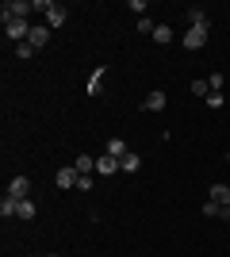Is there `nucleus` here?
<instances>
[{
    "label": "nucleus",
    "instance_id": "nucleus-1",
    "mask_svg": "<svg viewBox=\"0 0 230 257\" xmlns=\"http://www.w3.org/2000/svg\"><path fill=\"white\" fill-rule=\"evenodd\" d=\"M31 4H35V12H43V16H46V27H50V31L69 20L66 4H58V0H31Z\"/></svg>",
    "mask_w": 230,
    "mask_h": 257
},
{
    "label": "nucleus",
    "instance_id": "nucleus-2",
    "mask_svg": "<svg viewBox=\"0 0 230 257\" xmlns=\"http://www.w3.org/2000/svg\"><path fill=\"white\" fill-rule=\"evenodd\" d=\"M27 12H35L31 0H4V8H0V20H27Z\"/></svg>",
    "mask_w": 230,
    "mask_h": 257
},
{
    "label": "nucleus",
    "instance_id": "nucleus-3",
    "mask_svg": "<svg viewBox=\"0 0 230 257\" xmlns=\"http://www.w3.org/2000/svg\"><path fill=\"white\" fill-rule=\"evenodd\" d=\"M4 35H8L12 43L20 46V43H27V35H31V23H27V20H4Z\"/></svg>",
    "mask_w": 230,
    "mask_h": 257
},
{
    "label": "nucleus",
    "instance_id": "nucleus-4",
    "mask_svg": "<svg viewBox=\"0 0 230 257\" xmlns=\"http://www.w3.org/2000/svg\"><path fill=\"white\" fill-rule=\"evenodd\" d=\"M180 43H184L188 50H203V46H207V27H188Z\"/></svg>",
    "mask_w": 230,
    "mask_h": 257
},
{
    "label": "nucleus",
    "instance_id": "nucleus-5",
    "mask_svg": "<svg viewBox=\"0 0 230 257\" xmlns=\"http://www.w3.org/2000/svg\"><path fill=\"white\" fill-rule=\"evenodd\" d=\"M8 196H16V200H31V177H12V181H8Z\"/></svg>",
    "mask_w": 230,
    "mask_h": 257
},
{
    "label": "nucleus",
    "instance_id": "nucleus-6",
    "mask_svg": "<svg viewBox=\"0 0 230 257\" xmlns=\"http://www.w3.org/2000/svg\"><path fill=\"white\" fill-rule=\"evenodd\" d=\"M27 43H31L35 50H43V46L50 43V27H46V23H31V35H27Z\"/></svg>",
    "mask_w": 230,
    "mask_h": 257
},
{
    "label": "nucleus",
    "instance_id": "nucleus-7",
    "mask_svg": "<svg viewBox=\"0 0 230 257\" xmlns=\"http://www.w3.org/2000/svg\"><path fill=\"white\" fill-rule=\"evenodd\" d=\"M77 181H81V173H77L73 165H62V169H58V177H54L58 188H77Z\"/></svg>",
    "mask_w": 230,
    "mask_h": 257
},
{
    "label": "nucleus",
    "instance_id": "nucleus-8",
    "mask_svg": "<svg viewBox=\"0 0 230 257\" xmlns=\"http://www.w3.org/2000/svg\"><path fill=\"white\" fill-rule=\"evenodd\" d=\"M188 27H207L211 31V16H207V8H188Z\"/></svg>",
    "mask_w": 230,
    "mask_h": 257
},
{
    "label": "nucleus",
    "instance_id": "nucleus-9",
    "mask_svg": "<svg viewBox=\"0 0 230 257\" xmlns=\"http://www.w3.org/2000/svg\"><path fill=\"white\" fill-rule=\"evenodd\" d=\"M96 173H100V177H111V173H119V158H111V154L96 158Z\"/></svg>",
    "mask_w": 230,
    "mask_h": 257
},
{
    "label": "nucleus",
    "instance_id": "nucleus-10",
    "mask_svg": "<svg viewBox=\"0 0 230 257\" xmlns=\"http://www.w3.org/2000/svg\"><path fill=\"white\" fill-rule=\"evenodd\" d=\"M211 200H215V204L219 207H230V184H211Z\"/></svg>",
    "mask_w": 230,
    "mask_h": 257
},
{
    "label": "nucleus",
    "instance_id": "nucleus-11",
    "mask_svg": "<svg viewBox=\"0 0 230 257\" xmlns=\"http://www.w3.org/2000/svg\"><path fill=\"white\" fill-rule=\"evenodd\" d=\"M73 169L81 173V177H92V173H96V158H88V154H81V158L73 161Z\"/></svg>",
    "mask_w": 230,
    "mask_h": 257
},
{
    "label": "nucleus",
    "instance_id": "nucleus-12",
    "mask_svg": "<svg viewBox=\"0 0 230 257\" xmlns=\"http://www.w3.org/2000/svg\"><path fill=\"white\" fill-rule=\"evenodd\" d=\"M165 104H169V100H165V92H161V88H157V92H150V96L142 100V107H146V111H161Z\"/></svg>",
    "mask_w": 230,
    "mask_h": 257
},
{
    "label": "nucleus",
    "instance_id": "nucleus-13",
    "mask_svg": "<svg viewBox=\"0 0 230 257\" xmlns=\"http://www.w3.org/2000/svg\"><path fill=\"white\" fill-rule=\"evenodd\" d=\"M150 39H153V43H161V46H165V43H173V27H169V23H157Z\"/></svg>",
    "mask_w": 230,
    "mask_h": 257
},
{
    "label": "nucleus",
    "instance_id": "nucleus-14",
    "mask_svg": "<svg viewBox=\"0 0 230 257\" xmlns=\"http://www.w3.org/2000/svg\"><path fill=\"white\" fill-rule=\"evenodd\" d=\"M16 207H20V200L4 192V200H0V215H4V219H16Z\"/></svg>",
    "mask_w": 230,
    "mask_h": 257
},
{
    "label": "nucleus",
    "instance_id": "nucleus-15",
    "mask_svg": "<svg viewBox=\"0 0 230 257\" xmlns=\"http://www.w3.org/2000/svg\"><path fill=\"white\" fill-rule=\"evenodd\" d=\"M119 169H123V173H138V169H142V158H138V154L131 150V154H127V158L119 161Z\"/></svg>",
    "mask_w": 230,
    "mask_h": 257
},
{
    "label": "nucleus",
    "instance_id": "nucleus-16",
    "mask_svg": "<svg viewBox=\"0 0 230 257\" xmlns=\"http://www.w3.org/2000/svg\"><path fill=\"white\" fill-rule=\"evenodd\" d=\"M108 154H111V158H119V161H123V158H127L131 150H127V142H123V139H111V142H108Z\"/></svg>",
    "mask_w": 230,
    "mask_h": 257
},
{
    "label": "nucleus",
    "instance_id": "nucleus-17",
    "mask_svg": "<svg viewBox=\"0 0 230 257\" xmlns=\"http://www.w3.org/2000/svg\"><path fill=\"white\" fill-rule=\"evenodd\" d=\"M16 219H27V223L35 219V204H31V200H20V207H16Z\"/></svg>",
    "mask_w": 230,
    "mask_h": 257
},
{
    "label": "nucleus",
    "instance_id": "nucleus-18",
    "mask_svg": "<svg viewBox=\"0 0 230 257\" xmlns=\"http://www.w3.org/2000/svg\"><path fill=\"white\" fill-rule=\"evenodd\" d=\"M192 96H203V100H207L211 96V85H207V81H192Z\"/></svg>",
    "mask_w": 230,
    "mask_h": 257
},
{
    "label": "nucleus",
    "instance_id": "nucleus-19",
    "mask_svg": "<svg viewBox=\"0 0 230 257\" xmlns=\"http://www.w3.org/2000/svg\"><path fill=\"white\" fill-rule=\"evenodd\" d=\"M104 73H108V69H96V77L88 81V92H100V88H104Z\"/></svg>",
    "mask_w": 230,
    "mask_h": 257
},
{
    "label": "nucleus",
    "instance_id": "nucleus-20",
    "mask_svg": "<svg viewBox=\"0 0 230 257\" xmlns=\"http://www.w3.org/2000/svg\"><path fill=\"white\" fill-rule=\"evenodd\" d=\"M153 27H157V23H153L150 16H142V20H138V35H153Z\"/></svg>",
    "mask_w": 230,
    "mask_h": 257
},
{
    "label": "nucleus",
    "instance_id": "nucleus-21",
    "mask_svg": "<svg viewBox=\"0 0 230 257\" xmlns=\"http://www.w3.org/2000/svg\"><path fill=\"white\" fill-rule=\"evenodd\" d=\"M219 211H222V207L215 204V200H207V204H203V215H207V219H219Z\"/></svg>",
    "mask_w": 230,
    "mask_h": 257
},
{
    "label": "nucleus",
    "instance_id": "nucleus-22",
    "mask_svg": "<svg viewBox=\"0 0 230 257\" xmlns=\"http://www.w3.org/2000/svg\"><path fill=\"white\" fill-rule=\"evenodd\" d=\"M203 104H207V107H211V111H219V107H222V92H211V96H207V100H203Z\"/></svg>",
    "mask_w": 230,
    "mask_h": 257
},
{
    "label": "nucleus",
    "instance_id": "nucleus-23",
    "mask_svg": "<svg viewBox=\"0 0 230 257\" xmlns=\"http://www.w3.org/2000/svg\"><path fill=\"white\" fill-rule=\"evenodd\" d=\"M207 85H211V92H222V73H211Z\"/></svg>",
    "mask_w": 230,
    "mask_h": 257
},
{
    "label": "nucleus",
    "instance_id": "nucleus-24",
    "mask_svg": "<svg viewBox=\"0 0 230 257\" xmlns=\"http://www.w3.org/2000/svg\"><path fill=\"white\" fill-rule=\"evenodd\" d=\"M31 54H35L31 43H20V46H16V58H31Z\"/></svg>",
    "mask_w": 230,
    "mask_h": 257
},
{
    "label": "nucleus",
    "instance_id": "nucleus-25",
    "mask_svg": "<svg viewBox=\"0 0 230 257\" xmlns=\"http://www.w3.org/2000/svg\"><path fill=\"white\" fill-rule=\"evenodd\" d=\"M43 257H58V253H43Z\"/></svg>",
    "mask_w": 230,
    "mask_h": 257
},
{
    "label": "nucleus",
    "instance_id": "nucleus-26",
    "mask_svg": "<svg viewBox=\"0 0 230 257\" xmlns=\"http://www.w3.org/2000/svg\"><path fill=\"white\" fill-rule=\"evenodd\" d=\"M226 161H230V158H226Z\"/></svg>",
    "mask_w": 230,
    "mask_h": 257
}]
</instances>
